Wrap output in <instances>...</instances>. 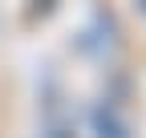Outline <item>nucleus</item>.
<instances>
[{
	"instance_id": "f257e3e1",
	"label": "nucleus",
	"mask_w": 146,
	"mask_h": 138,
	"mask_svg": "<svg viewBox=\"0 0 146 138\" xmlns=\"http://www.w3.org/2000/svg\"><path fill=\"white\" fill-rule=\"evenodd\" d=\"M94 126H98V138H130V130L114 118V110H94Z\"/></svg>"
}]
</instances>
